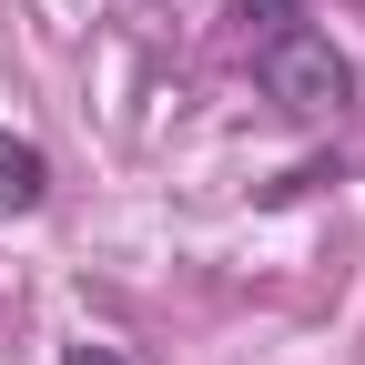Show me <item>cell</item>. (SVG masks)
<instances>
[{"instance_id":"cell-4","label":"cell","mask_w":365,"mask_h":365,"mask_svg":"<svg viewBox=\"0 0 365 365\" xmlns=\"http://www.w3.org/2000/svg\"><path fill=\"white\" fill-rule=\"evenodd\" d=\"M61 365H132V355H122V345H71Z\"/></svg>"},{"instance_id":"cell-3","label":"cell","mask_w":365,"mask_h":365,"mask_svg":"<svg viewBox=\"0 0 365 365\" xmlns=\"http://www.w3.org/2000/svg\"><path fill=\"white\" fill-rule=\"evenodd\" d=\"M234 21L264 41V31H284V21H304V0H234Z\"/></svg>"},{"instance_id":"cell-2","label":"cell","mask_w":365,"mask_h":365,"mask_svg":"<svg viewBox=\"0 0 365 365\" xmlns=\"http://www.w3.org/2000/svg\"><path fill=\"white\" fill-rule=\"evenodd\" d=\"M51 203V153L31 132H0V213H41Z\"/></svg>"},{"instance_id":"cell-1","label":"cell","mask_w":365,"mask_h":365,"mask_svg":"<svg viewBox=\"0 0 365 365\" xmlns=\"http://www.w3.org/2000/svg\"><path fill=\"white\" fill-rule=\"evenodd\" d=\"M254 81H264L294 122H335V112H345V91H355L345 51H335L325 31H304V21H284V31H264V41H254Z\"/></svg>"}]
</instances>
